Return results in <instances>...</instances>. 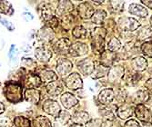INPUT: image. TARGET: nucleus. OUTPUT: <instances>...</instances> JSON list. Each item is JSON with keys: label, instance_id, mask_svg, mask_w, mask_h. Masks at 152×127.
I'll list each match as a JSON object with an SVG mask.
<instances>
[{"label": "nucleus", "instance_id": "f257e3e1", "mask_svg": "<svg viewBox=\"0 0 152 127\" xmlns=\"http://www.w3.org/2000/svg\"><path fill=\"white\" fill-rule=\"evenodd\" d=\"M5 95L11 103H18L22 99V86L17 83H9L6 86Z\"/></svg>", "mask_w": 152, "mask_h": 127}, {"label": "nucleus", "instance_id": "f03ea898", "mask_svg": "<svg viewBox=\"0 0 152 127\" xmlns=\"http://www.w3.org/2000/svg\"><path fill=\"white\" fill-rule=\"evenodd\" d=\"M119 28L124 32H132L137 30L140 26V22L136 20L135 18L129 17H120L118 21Z\"/></svg>", "mask_w": 152, "mask_h": 127}, {"label": "nucleus", "instance_id": "7ed1b4c3", "mask_svg": "<svg viewBox=\"0 0 152 127\" xmlns=\"http://www.w3.org/2000/svg\"><path fill=\"white\" fill-rule=\"evenodd\" d=\"M65 84L66 86L70 90H77L81 89L83 86V81L79 74L77 73H72L65 79Z\"/></svg>", "mask_w": 152, "mask_h": 127}, {"label": "nucleus", "instance_id": "20e7f679", "mask_svg": "<svg viewBox=\"0 0 152 127\" xmlns=\"http://www.w3.org/2000/svg\"><path fill=\"white\" fill-rule=\"evenodd\" d=\"M77 68L84 75H89L95 71V62L91 59H84L77 64Z\"/></svg>", "mask_w": 152, "mask_h": 127}, {"label": "nucleus", "instance_id": "39448f33", "mask_svg": "<svg viewBox=\"0 0 152 127\" xmlns=\"http://www.w3.org/2000/svg\"><path fill=\"white\" fill-rule=\"evenodd\" d=\"M73 64L71 61L68 59H59L58 61V65H57V71L59 75L61 76H66L70 73L72 70Z\"/></svg>", "mask_w": 152, "mask_h": 127}, {"label": "nucleus", "instance_id": "423d86ee", "mask_svg": "<svg viewBox=\"0 0 152 127\" xmlns=\"http://www.w3.org/2000/svg\"><path fill=\"white\" fill-rule=\"evenodd\" d=\"M43 110L47 112V114L53 115V116H58L60 112V106L58 104V102L48 99L43 104Z\"/></svg>", "mask_w": 152, "mask_h": 127}, {"label": "nucleus", "instance_id": "0eeeda50", "mask_svg": "<svg viewBox=\"0 0 152 127\" xmlns=\"http://www.w3.org/2000/svg\"><path fill=\"white\" fill-rule=\"evenodd\" d=\"M35 56L38 61L46 63L52 57V51L47 46H39L35 50Z\"/></svg>", "mask_w": 152, "mask_h": 127}, {"label": "nucleus", "instance_id": "6e6552de", "mask_svg": "<svg viewBox=\"0 0 152 127\" xmlns=\"http://www.w3.org/2000/svg\"><path fill=\"white\" fill-rule=\"evenodd\" d=\"M77 11H78L79 17L81 18H83V19L91 18L92 16H93V14H94V8H93V7L90 4L87 3V2L81 3L78 6Z\"/></svg>", "mask_w": 152, "mask_h": 127}, {"label": "nucleus", "instance_id": "1a4fd4ad", "mask_svg": "<svg viewBox=\"0 0 152 127\" xmlns=\"http://www.w3.org/2000/svg\"><path fill=\"white\" fill-rule=\"evenodd\" d=\"M135 112L137 118L142 122H149L151 120V115L149 110L142 104L137 105L135 109Z\"/></svg>", "mask_w": 152, "mask_h": 127}, {"label": "nucleus", "instance_id": "9d476101", "mask_svg": "<svg viewBox=\"0 0 152 127\" xmlns=\"http://www.w3.org/2000/svg\"><path fill=\"white\" fill-rule=\"evenodd\" d=\"M88 52V46L84 43H76L74 45H71L69 48V54L72 56H82L87 54Z\"/></svg>", "mask_w": 152, "mask_h": 127}, {"label": "nucleus", "instance_id": "9b49d317", "mask_svg": "<svg viewBox=\"0 0 152 127\" xmlns=\"http://www.w3.org/2000/svg\"><path fill=\"white\" fill-rule=\"evenodd\" d=\"M60 101L63 106L66 109H70L76 105H77L78 101L77 98L70 93H65L60 96Z\"/></svg>", "mask_w": 152, "mask_h": 127}, {"label": "nucleus", "instance_id": "f8f14e48", "mask_svg": "<svg viewBox=\"0 0 152 127\" xmlns=\"http://www.w3.org/2000/svg\"><path fill=\"white\" fill-rule=\"evenodd\" d=\"M115 98V94L112 89L106 88L102 90L99 94V101L102 105H108L111 103Z\"/></svg>", "mask_w": 152, "mask_h": 127}, {"label": "nucleus", "instance_id": "ddd939ff", "mask_svg": "<svg viewBox=\"0 0 152 127\" xmlns=\"http://www.w3.org/2000/svg\"><path fill=\"white\" fill-rule=\"evenodd\" d=\"M70 46L71 43L69 40L67 38H61L54 45V50L58 54H65L67 53V51H69Z\"/></svg>", "mask_w": 152, "mask_h": 127}, {"label": "nucleus", "instance_id": "4468645a", "mask_svg": "<svg viewBox=\"0 0 152 127\" xmlns=\"http://www.w3.org/2000/svg\"><path fill=\"white\" fill-rule=\"evenodd\" d=\"M129 12L131 14V15L140 17H146L148 16V10L146 7H144L141 5L139 4H130L129 7Z\"/></svg>", "mask_w": 152, "mask_h": 127}, {"label": "nucleus", "instance_id": "2eb2a0df", "mask_svg": "<svg viewBox=\"0 0 152 127\" xmlns=\"http://www.w3.org/2000/svg\"><path fill=\"white\" fill-rule=\"evenodd\" d=\"M41 79L39 75L35 74H29L25 79V86L29 89H35L41 84Z\"/></svg>", "mask_w": 152, "mask_h": 127}, {"label": "nucleus", "instance_id": "dca6fc26", "mask_svg": "<svg viewBox=\"0 0 152 127\" xmlns=\"http://www.w3.org/2000/svg\"><path fill=\"white\" fill-rule=\"evenodd\" d=\"M124 73H125V69L120 65L113 66L111 69H109L108 72V80L111 82H115L119 80L120 78L123 77Z\"/></svg>", "mask_w": 152, "mask_h": 127}, {"label": "nucleus", "instance_id": "f3484780", "mask_svg": "<svg viewBox=\"0 0 152 127\" xmlns=\"http://www.w3.org/2000/svg\"><path fill=\"white\" fill-rule=\"evenodd\" d=\"M41 11V17L43 20L46 22L50 21L52 18L55 17V10L53 8V6L50 4H44L40 9Z\"/></svg>", "mask_w": 152, "mask_h": 127}, {"label": "nucleus", "instance_id": "a211bd4d", "mask_svg": "<svg viewBox=\"0 0 152 127\" xmlns=\"http://www.w3.org/2000/svg\"><path fill=\"white\" fill-rule=\"evenodd\" d=\"M47 91L48 94H50L51 96H58L63 91V86L58 80H56L48 84Z\"/></svg>", "mask_w": 152, "mask_h": 127}, {"label": "nucleus", "instance_id": "6ab92c4d", "mask_svg": "<svg viewBox=\"0 0 152 127\" xmlns=\"http://www.w3.org/2000/svg\"><path fill=\"white\" fill-rule=\"evenodd\" d=\"M133 107L130 105H128V104H125L121 105L118 111H117V114H118V116L120 117L121 119L123 120H127L129 119V117L132 116L133 115Z\"/></svg>", "mask_w": 152, "mask_h": 127}, {"label": "nucleus", "instance_id": "aec40b11", "mask_svg": "<svg viewBox=\"0 0 152 127\" xmlns=\"http://www.w3.org/2000/svg\"><path fill=\"white\" fill-rule=\"evenodd\" d=\"M38 39L42 42H49L54 37V33L52 31V28L48 26H44L39 30L37 34Z\"/></svg>", "mask_w": 152, "mask_h": 127}, {"label": "nucleus", "instance_id": "412c9836", "mask_svg": "<svg viewBox=\"0 0 152 127\" xmlns=\"http://www.w3.org/2000/svg\"><path fill=\"white\" fill-rule=\"evenodd\" d=\"M25 99L31 104H37L40 100L39 91L36 89H27L25 93Z\"/></svg>", "mask_w": 152, "mask_h": 127}, {"label": "nucleus", "instance_id": "4be33fe9", "mask_svg": "<svg viewBox=\"0 0 152 127\" xmlns=\"http://www.w3.org/2000/svg\"><path fill=\"white\" fill-rule=\"evenodd\" d=\"M131 65L136 71H143L147 68L148 62L142 56H137L131 61Z\"/></svg>", "mask_w": 152, "mask_h": 127}, {"label": "nucleus", "instance_id": "5701e85b", "mask_svg": "<svg viewBox=\"0 0 152 127\" xmlns=\"http://www.w3.org/2000/svg\"><path fill=\"white\" fill-rule=\"evenodd\" d=\"M148 99H149V94L148 91L143 89L137 91L133 95V101L139 105H141L142 103L148 101Z\"/></svg>", "mask_w": 152, "mask_h": 127}, {"label": "nucleus", "instance_id": "b1692460", "mask_svg": "<svg viewBox=\"0 0 152 127\" xmlns=\"http://www.w3.org/2000/svg\"><path fill=\"white\" fill-rule=\"evenodd\" d=\"M73 121L77 123V124H85L88 122L89 120V115L88 114L87 112H84V111H79V112H77L76 114L73 115L72 117Z\"/></svg>", "mask_w": 152, "mask_h": 127}, {"label": "nucleus", "instance_id": "393cba45", "mask_svg": "<svg viewBox=\"0 0 152 127\" xmlns=\"http://www.w3.org/2000/svg\"><path fill=\"white\" fill-rule=\"evenodd\" d=\"M39 77L41 79V82H43V83L54 82L58 79V75L53 71H51V70H45V71H42L39 75Z\"/></svg>", "mask_w": 152, "mask_h": 127}, {"label": "nucleus", "instance_id": "a878e982", "mask_svg": "<svg viewBox=\"0 0 152 127\" xmlns=\"http://www.w3.org/2000/svg\"><path fill=\"white\" fill-rule=\"evenodd\" d=\"M152 36V27L150 26H143L137 33V39L143 41Z\"/></svg>", "mask_w": 152, "mask_h": 127}, {"label": "nucleus", "instance_id": "bb28decb", "mask_svg": "<svg viewBox=\"0 0 152 127\" xmlns=\"http://www.w3.org/2000/svg\"><path fill=\"white\" fill-rule=\"evenodd\" d=\"M109 72V67L106 66V65H99L95 68L94 71V75H93V78H101L104 77L107 74H108Z\"/></svg>", "mask_w": 152, "mask_h": 127}, {"label": "nucleus", "instance_id": "cd10ccee", "mask_svg": "<svg viewBox=\"0 0 152 127\" xmlns=\"http://www.w3.org/2000/svg\"><path fill=\"white\" fill-rule=\"evenodd\" d=\"M73 9V4L70 1H60L58 6V12L59 14H64L69 12Z\"/></svg>", "mask_w": 152, "mask_h": 127}, {"label": "nucleus", "instance_id": "c85d7f7f", "mask_svg": "<svg viewBox=\"0 0 152 127\" xmlns=\"http://www.w3.org/2000/svg\"><path fill=\"white\" fill-rule=\"evenodd\" d=\"M120 48H121V43L117 37H112L108 41L107 49L111 53H115V52L118 51Z\"/></svg>", "mask_w": 152, "mask_h": 127}, {"label": "nucleus", "instance_id": "c756f323", "mask_svg": "<svg viewBox=\"0 0 152 127\" xmlns=\"http://www.w3.org/2000/svg\"><path fill=\"white\" fill-rule=\"evenodd\" d=\"M0 13L7 16H12L14 13L12 5L7 1H0Z\"/></svg>", "mask_w": 152, "mask_h": 127}, {"label": "nucleus", "instance_id": "7c9ffc66", "mask_svg": "<svg viewBox=\"0 0 152 127\" xmlns=\"http://www.w3.org/2000/svg\"><path fill=\"white\" fill-rule=\"evenodd\" d=\"M106 17H107V13L104 10H98V11L94 12L91 18H92V21L94 24L99 25L103 22V20L106 18Z\"/></svg>", "mask_w": 152, "mask_h": 127}, {"label": "nucleus", "instance_id": "2f4dec72", "mask_svg": "<svg viewBox=\"0 0 152 127\" xmlns=\"http://www.w3.org/2000/svg\"><path fill=\"white\" fill-rule=\"evenodd\" d=\"M72 34H73V36H74L76 38H78V39H84V38H86L88 32H87V30H86L83 26L77 25V26H76V27L74 28V29H73Z\"/></svg>", "mask_w": 152, "mask_h": 127}, {"label": "nucleus", "instance_id": "473e14b6", "mask_svg": "<svg viewBox=\"0 0 152 127\" xmlns=\"http://www.w3.org/2000/svg\"><path fill=\"white\" fill-rule=\"evenodd\" d=\"M14 123H15V127H30V121L22 116L16 117Z\"/></svg>", "mask_w": 152, "mask_h": 127}, {"label": "nucleus", "instance_id": "72a5a7b5", "mask_svg": "<svg viewBox=\"0 0 152 127\" xmlns=\"http://www.w3.org/2000/svg\"><path fill=\"white\" fill-rule=\"evenodd\" d=\"M56 118H57V121H58L60 124L64 125V124L67 123L68 121L70 120V115H69V112H68L60 111V112H59L58 115Z\"/></svg>", "mask_w": 152, "mask_h": 127}, {"label": "nucleus", "instance_id": "f704fd0d", "mask_svg": "<svg viewBox=\"0 0 152 127\" xmlns=\"http://www.w3.org/2000/svg\"><path fill=\"white\" fill-rule=\"evenodd\" d=\"M36 127H52L50 121L44 117V116H39L36 120Z\"/></svg>", "mask_w": 152, "mask_h": 127}, {"label": "nucleus", "instance_id": "c9c22d12", "mask_svg": "<svg viewBox=\"0 0 152 127\" xmlns=\"http://www.w3.org/2000/svg\"><path fill=\"white\" fill-rule=\"evenodd\" d=\"M140 75L139 73H134V74H129L127 76V83L129 86H135V84L140 81Z\"/></svg>", "mask_w": 152, "mask_h": 127}, {"label": "nucleus", "instance_id": "e433bc0d", "mask_svg": "<svg viewBox=\"0 0 152 127\" xmlns=\"http://www.w3.org/2000/svg\"><path fill=\"white\" fill-rule=\"evenodd\" d=\"M99 114L101 116H103L104 118H106L107 120H109V121H113L115 119V115L113 114V112L110 110V109H107V108H104V109H101L99 111Z\"/></svg>", "mask_w": 152, "mask_h": 127}, {"label": "nucleus", "instance_id": "4c0bfd02", "mask_svg": "<svg viewBox=\"0 0 152 127\" xmlns=\"http://www.w3.org/2000/svg\"><path fill=\"white\" fill-rule=\"evenodd\" d=\"M141 50L145 55L152 57V42H146V43L142 44Z\"/></svg>", "mask_w": 152, "mask_h": 127}, {"label": "nucleus", "instance_id": "58836bf2", "mask_svg": "<svg viewBox=\"0 0 152 127\" xmlns=\"http://www.w3.org/2000/svg\"><path fill=\"white\" fill-rule=\"evenodd\" d=\"M22 65L25 67H28V68H34L37 66V62L35 60H33L32 58H22L21 60Z\"/></svg>", "mask_w": 152, "mask_h": 127}, {"label": "nucleus", "instance_id": "ea45409f", "mask_svg": "<svg viewBox=\"0 0 152 127\" xmlns=\"http://www.w3.org/2000/svg\"><path fill=\"white\" fill-rule=\"evenodd\" d=\"M110 6H111L113 10L117 12H121L123 10L124 6H125V3L123 1H112L110 2Z\"/></svg>", "mask_w": 152, "mask_h": 127}, {"label": "nucleus", "instance_id": "a19ab883", "mask_svg": "<svg viewBox=\"0 0 152 127\" xmlns=\"http://www.w3.org/2000/svg\"><path fill=\"white\" fill-rule=\"evenodd\" d=\"M86 127H101L102 126V120L100 118H96V119H92L88 121L86 123Z\"/></svg>", "mask_w": 152, "mask_h": 127}, {"label": "nucleus", "instance_id": "79ce46f5", "mask_svg": "<svg viewBox=\"0 0 152 127\" xmlns=\"http://www.w3.org/2000/svg\"><path fill=\"white\" fill-rule=\"evenodd\" d=\"M18 49L15 46H12L11 49H10V52L8 54V56L10 57V60L11 62H16L17 60V57H18Z\"/></svg>", "mask_w": 152, "mask_h": 127}, {"label": "nucleus", "instance_id": "37998d69", "mask_svg": "<svg viewBox=\"0 0 152 127\" xmlns=\"http://www.w3.org/2000/svg\"><path fill=\"white\" fill-rule=\"evenodd\" d=\"M0 23H2V25H4L9 31L15 30V26H14V25H13L11 22L7 21V19H5V18H3V17H0Z\"/></svg>", "mask_w": 152, "mask_h": 127}, {"label": "nucleus", "instance_id": "c03bdc74", "mask_svg": "<svg viewBox=\"0 0 152 127\" xmlns=\"http://www.w3.org/2000/svg\"><path fill=\"white\" fill-rule=\"evenodd\" d=\"M12 123L7 117L0 118V127H11Z\"/></svg>", "mask_w": 152, "mask_h": 127}, {"label": "nucleus", "instance_id": "a18cd8bd", "mask_svg": "<svg viewBox=\"0 0 152 127\" xmlns=\"http://www.w3.org/2000/svg\"><path fill=\"white\" fill-rule=\"evenodd\" d=\"M125 98H126V92L124 90H119L117 93V99L119 102H124L125 101Z\"/></svg>", "mask_w": 152, "mask_h": 127}, {"label": "nucleus", "instance_id": "49530a36", "mask_svg": "<svg viewBox=\"0 0 152 127\" xmlns=\"http://www.w3.org/2000/svg\"><path fill=\"white\" fill-rule=\"evenodd\" d=\"M124 127H140V125L136 120L131 119V120H129L125 124H124Z\"/></svg>", "mask_w": 152, "mask_h": 127}, {"label": "nucleus", "instance_id": "de8ad7c7", "mask_svg": "<svg viewBox=\"0 0 152 127\" xmlns=\"http://www.w3.org/2000/svg\"><path fill=\"white\" fill-rule=\"evenodd\" d=\"M23 17L25 18V20H26V22H29V21H31V20L33 19L32 14L29 13V12H25V13L23 14Z\"/></svg>", "mask_w": 152, "mask_h": 127}, {"label": "nucleus", "instance_id": "09e8293b", "mask_svg": "<svg viewBox=\"0 0 152 127\" xmlns=\"http://www.w3.org/2000/svg\"><path fill=\"white\" fill-rule=\"evenodd\" d=\"M145 86H146V88H147L148 91L152 92V78L148 79V80L146 82V83H145Z\"/></svg>", "mask_w": 152, "mask_h": 127}, {"label": "nucleus", "instance_id": "8fccbe9b", "mask_svg": "<svg viewBox=\"0 0 152 127\" xmlns=\"http://www.w3.org/2000/svg\"><path fill=\"white\" fill-rule=\"evenodd\" d=\"M142 3L148 8L152 9V1H146V0H142Z\"/></svg>", "mask_w": 152, "mask_h": 127}, {"label": "nucleus", "instance_id": "3c124183", "mask_svg": "<svg viewBox=\"0 0 152 127\" xmlns=\"http://www.w3.org/2000/svg\"><path fill=\"white\" fill-rule=\"evenodd\" d=\"M22 50H23L25 53H29V51L31 50V47H30L28 45H25V46L22 47Z\"/></svg>", "mask_w": 152, "mask_h": 127}, {"label": "nucleus", "instance_id": "603ef678", "mask_svg": "<svg viewBox=\"0 0 152 127\" xmlns=\"http://www.w3.org/2000/svg\"><path fill=\"white\" fill-rule=\"evenodd\" d=\"M4 111H5V106H4V105L1 102H0V115L3 114Z\"/></svg>", "mask_w": 152, "mask_h": 127}, {"label": "nucleus", "instance_id": "864d4df0", "mask_svg": "<svg viewBox=\"0 0 152 127\" xmlns=\"http://www.w3.org/2000/svg\"><path fill=\"white\" fill-rule=\"evenodd\" d=\"M70 127H83V125H81V124H77V123H75V124L71 125Z\"/></svg>", "mask_w": 152, "mask_h": 127}, {"label": "nucleus", "instance_id": "5fc2aeb1", "mask_svg": "<svg viewBox=\"0 0 152 127\" xmlns=\"http://www.w3.org/2000/svg\"><path fill=\"white\" fill-rule=\"evenodd\" d=\"M150 23H151V25H152V17H151V18H150Z\"/></svg>", "mask_w": 152, "mask_h": 127}, {"label": "nucleus", "instance_id": "6e6d98bb", "mask_svg": "<svg viewBox=\"0 0 152 127\" xmlns=\"http://www.w3.org/2000/svg\"><path fill=\"white\" fill-rule=\"evenodd\" d=\"M0 86H1V83H0Z\"/></svg>", "mask_w": 152, "mask_h": 127}]
</instances>
